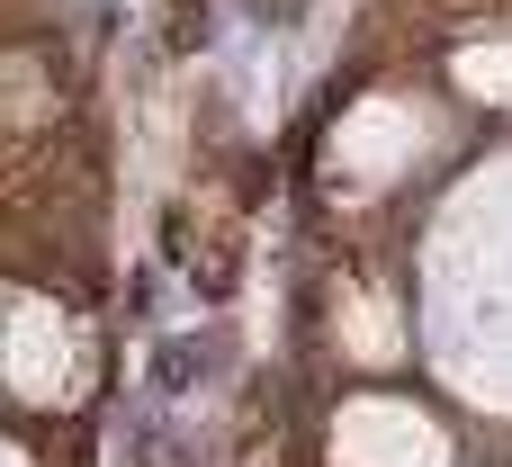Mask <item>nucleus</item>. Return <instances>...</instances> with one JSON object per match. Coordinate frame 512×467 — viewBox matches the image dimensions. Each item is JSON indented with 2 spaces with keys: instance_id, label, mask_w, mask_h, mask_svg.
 Masks as SVG:
<instances>
[]
</instances>
